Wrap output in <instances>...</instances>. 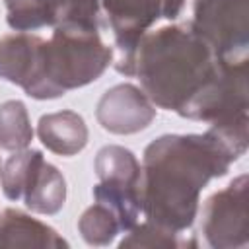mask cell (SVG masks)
Returning a JSON list of instances; mask_svg holds the SVG:
<instances>
[{"label": "cell", "instance_id": "cell-6", "mask_svg": "<svg viewBox=\"0 0 249 249\" xmlns=\"http://www.w3.org/2000/svg\"><path fill=\"white\" fill-rule=\"evenodd\" d=\"M247 175L206 198L200 212V233L214 249H243L249 243Z\"/></svg>", "mask_w": 249, "mask_h": 249}, {"label": "cell", "instance_id": "cell-12", "mask_svg": "<svg viewBox=\"0 0 249 249\" xmlns=\"http://www.w3.org/2000/svg\"><path fill=\"white\" fill-rule=\"evenodd\" d=\"M39 35L33 33H14L0 39V78L19 86L21 89L33 76Z\"/></svg>", "mask_w": 249, "mask_h": 249}, {"label": "cell", "instance_id": "cell-3", "mask_svg": "<svg viewBox=\"0 0 249 249\" xmlns=\"http://www.w3.org/2000/svg\"><path fill=\"white\" fill-rule=\"evenodd\" d=\"M113 62L95 27H54L51 39L39 41L33 76L23 91L33 99H54L70 89L95 82Z\"/></svg>", "mask_w": 249, "mask_h": 249}, {"label": "cell", "instance_id": "cell-19", "mask_svg": "<svg viewBox=\"0 0 249 249\" xmlns=\"http://www.w3.org/2000/svg\"><path fill=\"white\" fill-rule=\"evenodd\" d=\"M196 247V241H187V239H179V233L167 231L152 222H144V224H136L132 230L126 231V237H123V241L119 243L121 249L124 247Z\"/></svg>", "mask_w": 249, "mask_h": 249}, {"label": "cell", "instance_id": "cell-7", "mask_svg": "<svg viewBox=\"0 0 249 249\" xmlns=\"http://www.w3.org/2000/svg\"><path fill=\"white\" fill-rule=\"evenodd\" d=\"M115 37L113 64L124 60L160 19H177L185 0H99Z\"/></svg>", "mask_w": 249, "mask_h": 249}, {"label": "cell", "instance_id": "cell-18", "mask_svg": "<svg viewBox=\"0 0 249 249\" xmlns=\"http://www.w3.org/2000/svg\"><path fill=\"white\" fill-rule=\"evenodd\" d=\"M78 231L88 245L95 247L109 245L119 233H124L115 212L101 202H93L89 208L84 210L78 220Z\"/></svg>", "mask_w": 249, "mask_h": 249}, {"label": "cell", "instance_id": "cell-15", "mask_svg": "<svg viewBox=\"0 0 249 249\" xmlns=\"http://www.w3.org/2000/svg\"><path fill=\"white\" fill-rule=\"evenodd\" d=\"M93 167L99 181H115V183L140 187L142 165L136 160V156L124 146H117V144L103 146L95 156Z\"/></svg>", "mask_w": 249, "mask_h": 249}, {"label": "cell", "instance_id": "cell-9", "mask_svg": "<svg viewBox=\"0 0 249 249\" xmlns=\"http://www.w3.org/2000/svg\"><path fill=\"white\" fill-rule=\"evenodd\" d=\"M95 117L111 134H136L156 119V105L138 86L117 84L97 101Z\"/></svg>", "mask_w": 249, "mask_h": 249}, {"label": "cell", "instance_id": "cell-17", "mask_svg": "<svg viewBox=\"0 0 249 249\" xmlns=\"http://www.w3.org/2000/svg\"><path fill=\"white\" fill-rule=\"evenodd\" d=\"M41 160H43V154L39 150H27V148L14 152V156L6 160L0 171V185H2V193L6 198L10 200L23 198V193L37 165L41 163Z\"/></svg>", "mask_w": 249, "mask_h": 249}, {"label": "cell", "instance_id": "cell-10", "mask_svg": "<svg viewBox=\"0 0 249 249\" xmlns=\"http://www.w3.org/2000/svg\"><path fill=\"white\" fill-rule=\"evenodd\" d=\"M0 247L62 249L68 247V241L45 222L16 208H6L0 214Z\"/></svg>", "mask_w": 249, "mask_h": 249}, {"label": "cell", "instance_id": "cell-8", "mask_svg": "<svg viewBox=\"0 0 249 249\" xmlns=\"http://www.w3.org/2000/svg\"><path fill=\"white\" fill-rule=\"evenodd\" d=\"M6 21L16 31L80 25L99 29V0H4Z\"/></svg>", "mask_w": 249, "mask_h": 249}, {"label": "cell", "instance_id": "cell-4", "mask_svg": "<svg viewBox=\"0 0 249 249\" xmlns=\"http://www.w3.org/2000/svg\"><path fill=\"white\" fill-rule=\"evenodd\" d=\"M193 29L222 60L243 62L249 49V0H195Z\"/></svg>", "mask_w": 249, "mask_h": 249}, {"label": "cell", "instance_id": "cell-1", "mask_svg": "<svg viewBox=\"0 0 249 249\" xmlns=\"http://www.w3.org/2000/svg\"><path fill=\"white\" fill-rule=\"evenodd\" d=\"M239 156L214 132L163 134L142 158L140 202L148 222L181 233L195 224L202 189L224 177Z\"/></svg>", "mask_w": 249, "mask_h": 249}, {"label": "cell", "instance_id": "cell-13", "mask_svg": "<svg viewBox=\"0 0 249 249\" xmlns=\"http://www.w3.org/2000/svg\"><path fill=\"white\" fill-rule=\"evenodd\" d=\"M21 200L31 212H37V214L53 216L60 212L66 200V181L62 173L43 158Z\"/></svg>", "mask_w": 249, "mask_h": 249}, {"label": "cell", "instance_id": "cell-16", "mask_svg": "<svg viewBox=\"0 0 249 249\" xmlns=\"http://www.w3.org/2000/svg\"><path fill=\"white\" fill-rule=\"evenodd\" d=\"M33 140V128L25 105L10 99L0 105V148L6 152L25 150Z\"/></svg>", "mask_w": 249, "mask_h": 249}, {"label": "cell", "instance_id": "cell-11", "mask_svg": "<svg viewBox=\"0 0 249 249\" xmlns=\"http://www.w3.org/2000/svg\"><path fill=\"white\" fill-rule=\"evenodd\" d=\"M37 136L47 150L58 156H74L88 144V126L82 115L74 111L47 113L39 119Z\"/></svg>", "mask_w": 249, "mask_h": 249}, {"label": "cell", "instance_id": "cell-2", "mask_svg": "<svg viewBox=\"0 0 249 249\" xmlns=\"http://www.w3.org/2000/svg\"><path fill=\"white\" fill-rule=\"evenodd\" d=\"M220 64L222 58L191 23H175L144 33L115 68L138 78L140 89L156 107L181 115L214 78Z\"/></svg>", "mask_w": 249, "mask_h": 249}, {"label": "cell", "instance_id": "cell-14", "mask_svg": "<svg viewBox=\"0 0 249 249\" xmlns=\"http://www.w3.org/2000/svg\"><path fill=\"white\" fill-rule=\"evenodd\" d=\"M93 198L95 202H101L115 212L124 233L138 224V216L142 212L140 187L115 181H99L93 187Z\"/></svg>", "mask_w": 249, "mask_h": 249}, {"label": "cell", "instance_id": "cell-5", "mask_svg": "<svg viewBox=\"0 0 249 249\" xmlns=\"http://www.w3.org/2000/svg\"><path fill=\"white\" fill-rule=\"evenodd\" d=\"M247 60H222L214 78L183 109L181 117L210 124H226L247 119Z\"/></svg>", "mask_w": 249, "mask_h": 249}]
</instances>
